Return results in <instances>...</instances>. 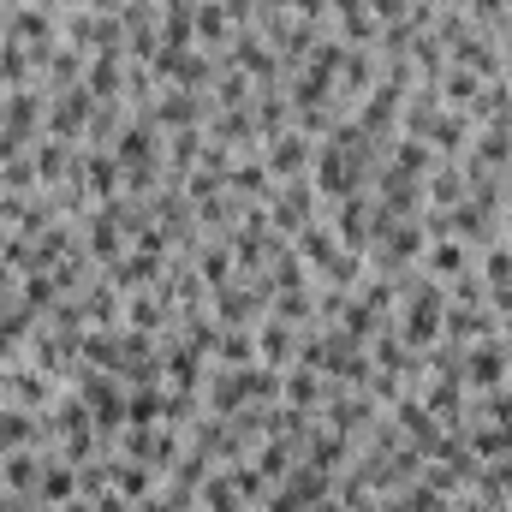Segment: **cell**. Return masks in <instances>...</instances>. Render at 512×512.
Listing matches in <instances>:
<instances>
[{"label": "cell", "instance_id": "cell-8", "mask_svg": "<svg viewBox=\"0 0 512 512\" xmlns=\"http://www.w3.org/2000/svg\"><path fill=\"white\" fill-rule=\"evenodd\" d=\"M149 120H155V126H191V120H197V96H191V90H167Z\"/></svg>", "mask_w": 512, "mask_h": 512}, {"label": "cell", "instance_id": "cell-6", "mask_svg": "<svg viewBox=\"0 0 512 512\" xmlns=\"http://www.w3.org/2000/svg\"><path fill=\"white\" fill-rule=\"evenodd\" d=\"M114 161H126V167H149L155 161V131L149 126H126L114 137Z\"/></svg>", "mask_w": 512, "mask_h": 512}, {"label": "cell", "instance_id": "cell-21", "mask_svg": "<svg viewBox=\"0 0 512 512\" xmlns=\"http://www.w3.org/2000/svg\"><path fill=\"white\" fill-rule=\"evenodd\" d=\"M0 483H6V489H18V495H30V489H36V459H6Z\"/></svg>", "mask_w": 512, "mask_h": 512}, {"label": "cell", "instance_id": "cell-29", "mask_svg": "<svg viewBox=\"0 0 512 512\" xmlns=\"http://www.w3.org/2000/svg\"><path fill=\"white\" fill-rule=\"evenodd\" d=\"M501 316H507V334H512V292H501Z\"/></svg>", "mask_w": 512, "mask_h": 512}, {"label": "cell", "instance_id": "cell-5", "mask_svg": "<svg viewBox=\"0 0 512 512\" xmlns=\"http://www.w3.org/2000/svg\"><path fill=\"white\" fill-rule=\"evenodd\" d=\"M423 268H429L435 280H459V274H465V239H435V245H423Z\"/></svg>", "mask_w": 512, "mask_h": 512}, {"label": "cell", "instance_id": "cell-7", "mask_svg": "<svg viewBox=\"0 0 512 512\" xmlns=\"http://www.w3.org/2000/svg\"><path fill=\"white\" fill-rule=\"evenodd\" d=\"M120 84H126V72H120V48L96 54V66H90L84 90H90V96H120Z\"/></svg>", "mask_w": 512, "mask_h": 512}, {"label": "cell", "instance_id": "cell-17", "mask_svg": "<svg viewBox=\"0 0 512 512\" xmlns=\"http://www.w3.org/2000/svg\"><path fill=\"white\" fill-rule=\"evenodd\" d=\"M227 179L239 185V191H256V197H268L274 185H268V167L262 161H239V167H227Z\"/></svg>", "mask_w": 512, "mask_h": 512}, {"label": "cell", "instance_id": "cell-19", "mask_svg": "<svg viewBox=\"0 0 512 512\" xmlns=\"http://www.w3.org/2000/svg\"><path fill=\"white\" fill-rule=\"evenodd\" d=\"M483 280H489L495 292H512V251H489L483 256Z\"/></svg>", "mask_w": 512, "mask_h": 512}, {"label": "cell", "instance_id": "cell-14", "mask_svg": "<svg viewBox=\"0 0 512 512\" xmlns=\"http://www.w3.org/2000/svg\"><path fill=\"white\" fill-rule=\"evenodd\" d=\"M483 90H477V72L471 66H459V72H447L441 78V102H477Z\"/></svg>", "mask_w": 512, "mask_h": 512}, {"label": "cell", "instance_id": "cell-12", "mask_svg": "<svg viewBox=\"0 0 512 512\" xmlns=\"http://www.w3.org/2000/svg\"><path fill=\"white\" fill-rule=\"evenodd\" d=\"M280 393H286V405H292V411H310V405H316V393H322V382H316V370H298V376H286Z\"/></svg>", "mask_w": 512, "mask_h": 512}, {"label": "cell", "instance_id": "cell-30", "mask_svg": "<svg viewBox=\"0 0 512 512\" xmlns=\"http://www.w3.org/2000/svg\"><path fill=\"white\" fill-rule=\"evenodd\" d=\"M316 512H346V507H322V501H316Z\"/></svg>", "mask_w": 512, "mask_h": 512}, {"label": "cell", "instance_id": "cell-33", "mask_svg": "<svg viewBox=\"0 0 512 512\" xmlns=\"http://www.w3.org/2000/svg\"><path fill=\"white\" fill-rule=\"evenodd\" d=\"M507 78H512V72H507ZM507 90H512V84H507Z\"/></svg>", "mask_w": 512, "mask_h": 512}, {"label": "cell", "instance_id": "cell-10", "mask_svg": "<svg viewBox=\"0 0 512 512\" xmlns=\"http://www.w3.org/2000/svg\"><path fill=\"white\" fill-rule=\"evenodd\" d=\"M340 36L346 42H370L376 36V18L364 12V0H340Z\"/></svg>", "mask_w": 512, "mask_h": 512}, {"label": "cell", "instance_id": "cell-25", "mask_svg": "<svg viewBox=\"0 0 512 512\" xmlns=\"http://www.w3.org/2000/svg\"><path fill=\"white\" fill-rule=\"evenodd\" d=\"M262 346H268V364H286V346H292L286 322H268V328H262Z\"/></svg>", "mask_w": 512, "mask_h": 512}, {"label": "cell", "instance_id": "cell-23", "mask_svg": "<svg viewBox=\"0 0 512 512\" xmlns=\"http://www.w3.org/2000/svg\"><path fill=\"white\" fill-rule=\"evenodd\" d=\"M197 36H203V42H221V36H227V12H221L215 0L197 12Z\"/></svg>", "mask_w": 512, "mask_h": 512}, {"label": "cell", "instance_id": "cell-9", "mask_svg": "<svg viewBox=\"0 0 512 512\" xmlns=\"http://www.w3.org/2000/svg\"><path fill=\"white\" fill-rule=\"evenodd\" d=\"M84 179H90V191L108 203L114 185H120V161H114V155H90V161H84Z\"/></svg>", "mask_w": 512, "mask_h": 512}, {"label": "cell", "instance_id": "cell-18", "mask_svg": "<svg viewBox=\"0 0 512 512\" xmlns=\"http://www.w3.org/2000/svg\"><path fill=\"white\" fill-rule=\"evenodd\" d=\"M72 495H78V471H72V465H66V471H48V477H42V501L66 507Z\"/></svg>", "mask_w": 512, "mask_h": 512}, {"label": "cell", "instance_id": "cell-28", "mask_svg": "<svg viewBox=\"0 0 512 512\" xmlns=\"http://www.w3.org/2000/svg\"><path fill=\"white\" fill-rule=\"evenodd\" d=\"M268 512H304V507H298L292 495H274V501H268Z\"/></svg>", "mask_w": 512, "mask_h": 512}, {"label": "cell", "instance_id": "cell-11", "mask_svg": "<svg viewBox=\"0 0 512 512\" xmlns=\"http://www.w3.org/2000/svg\"><path fill=\"white\" fill-rule=\"evenodd\" d=\"M429 197L447 203V209H459V203H465V173H459V167H441V173L429 179Z\"/></svg>", "mask_w": 512, "mask_h": 512}, {"label": "cell", "instance_id": "cell-32", "mask_svg": "<svg viewBox=\"0 0 512 512\" xmlns=\"http://www.w3.org/2000/svg\"><path fill=\"white\" fill-rule=\"evenodd\" d=\"M507 227H512V209H507Z\"/></svg>", "mask_w": 512, "mask_h": 512}, {"label": "cell", "instance_id": "cell-3", "mask_svg": "<svg viewBox=\"0 0 512 512\" xmlns=\"http://www.w3.org/2000/svg\"><path fill=\"white\" fill-rule=\"evenodd\" d=\"M310 161H316V149H310L304 131H280V137H268V173H280V179H304Z\"/></svg>", "mask_w": 512, "mask_h": 512}, {"label": "cell", "instance_id": "cell-20", "mask_svg": "<svg viewBox=\"0 0 512 512\" xmlns=\"http://www.w3.org/2000/svg\"><path fill=\"white\" fill-rule=\"evenodd\" d=\"M155 322H167V292H161V298H137V304H131V328H143V334H149Z\"/></svg>", "mask_w": 512, "mask_h": 512}, {"label": "cell", "instance_id": "cell-26", "mask_svg": "<svg viewBox=\"0 0 512 512\" xmlns=\"http://www.w3.org/2000/svg\"><path fill=\"white\" fill-rule=\"evenodd\" d=\"M12 393H18V405H42V399H48V382L24 370V376H12Z\"/></svg>", "mask_w": 512, "mask_h": 512}, {"label": "cell", "instance_id": "cell-4", "mask_svg": "<svg viewBox=\"0 0 512 512\" xmlns=\"http://www.w3.org/2000/svg\"><path fill=\"white\" fill-rule=\"evenodd\" d=\"M84 399H90V411H96V423H120V417H126V393H120V382H114L108 370H96V376H84Z\"/></svg>", "mask_w": 512, "mask_h": 512}, {"label": "cell", "instance_id": "cell-22", "mask_svg": "<svg viewBox=\"0 0 512 512\" xmlns=\"http://www.w3.org/2000/svg\"><path fill=\"white\" fill-rule=\"evenodd\" d=\"M256 471H262V477H286V471H292V447H286V441H268Z\"/></svg>", "mask_w": 512, "mask_h": 512}, {"label": "cell", "instance_id": "cell-24", "mask_svg": "<svg viewBox=\"0 0 512 512\" xmlns=\"http://www.w3.org/2000/svg\"><path fill=\"white\" fill-rule=\"evenodd\" d=\"M197 274H203V280H215V286H227L233 262H227V251H203V256H197Z\"/></svg>", "mask_w": 512, "mask_h": 512}, {"label": "cell", "instance_id": "cell-2", "mask_svg": "<svg viewBox=\"0 0 512 512\" xmlns=\"http://www.w3.org/2000/svg\"><path fill=\"white\" fill-rule=\"evenodd\" d=\"M507 370H512V352L501 340H477V346L465 352V382L471 387H489V393H495V387L507 382Z\"/></svg>", "mask_w": 512, "mask_h": 512}, {"label": "cell", "instance_id": "cell-27", "mask_svg": "<svg viewBox=\"0 0 512 512\" xmlns=\"http://www.w3.org/2000/svg\"><path fill=\"white\" fill-rule=\"evenodd\" d=\"M251 298L245 292H221V322H251Z\"/></svg>", "mask_w": 512, "mask_h": 512}, {"label": "cell", "instance_id": "cell-31", "mask_svg": "<svg viewBox=\"0 0 512 512\" xmlns=\"http://www.w3.org/2000/svg\"><path fill=\"white\" fill-rule=\"evenodd\" d=\"M66 512H90V507H72V501H66Z\"/></svg>", "mask_w": 512, "mask_h": 512}, {"label": "cell", "instance_id": "cell-1", "mask_svg": "<svg viewBox=\"0 0 512 512\" xmlns=\"http://www.w3.org/2000/svg\"><path fill=\"white\" fill-rule=\"evenodd\" d=\"M441 328H447V304H441V286L429 280V286H417V298H411V310H405L399 340H405V346H435V340H441Z\"/></svg>", "mask_w": 512, "mask_h": 512}, {"label": "cell", "instance_id": "cell-13", "mask_svg": "<svg viewBox=\"0 0 512 512\" xmlns=\"http://www.w3.org/2000/svg\"><path fill=\"white\" fill-rule=\"evenodd\" d=\"M12 36H24V42H48V36H54V30H48V12H42V6L12 12Z\"/></svg>", "mask_w": 512, "mask_h": 512}, {"label": "cell", "instance_id": "cell-16", "mask_svg": "<svg viewBox=\"0 0 512 512\" xmlns=\"http://www.w3.org/2000/svg\"><path fill=\"white\" fill-rule=\"evenodd\" d=\"M126 417H131V423H155V417H167V399H161L155 387H137V393H131V405H126Z\"/></svg>", "mask_w": 512, "mask_h": 512}, {"label": "cell", "instance_id": "cell-15", "mask_svg": "<svg viewBox=\"0 0 512 512\" xmlns=\"http://www.w3.org/2000/svg\"><path fill=\"white\" fill-rule=\"evenodd\" d=\"M340 459H346V435H340V429L316 435V447H310V465H316V471H334Z\"/></svg>", "mask_w": 512, "mask_h": 512}]
</instances>
